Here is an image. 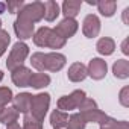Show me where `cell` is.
I'll return each mask as SVG.
<instances>
[{
	"instance_id": "cell-30",
	"label": "cell",
	"mask_w": 129,
	"mask_h": 129,
	"mask_svg": "<svg viewBox=\"0 0 129 129\" xmlns=\"http://www.w3.org/2000/svg\"><path fill=\"white\" fill-rule=\"evenodd\" d=\"M93 108H97V103H96L93 99H90V97H85L84 102L79 105L81 112H84V111H90V109H93Z\"/></svg>"
},
{
	"instance_id": "cell-28",
	"label": "cell",
	"mask_w": 129,
	"mask_h": 129,
	"mask_svg": "<svg viewBox=\"0 0 129 129\" xmlns=\"http://www.w3.org/2000/svg\"><path fill=\"white\" fill-rule=\"evenodd\" d=\"M24 6V2L23 0H9V2H6V8L11 14H18Z\"/></svg>"
},
{
	"instance_id": "cell-4",
	"label": "cell",
	"mask_w": 129,
	"mask_h": 129,
	"mask_svg": "<svg viewBox=\"0 0 129 129\" xmlns=\"http://www.w3.org/2000/svg\"><path fill=\"white\" fill-rule=\"evenodd\" d=\"M85 97H87V96H85V91H82V90H76V91H73L70 96H62V97H59V100H58V109H59V111L62 109V112H64V111L76 109V108H79V105L84 102Z\"/></svg>"
},
{
	"instance_id": "cell-27",
	"label": "cell",
	"mask_w": 129,
	"mask_h": 129,
	"mask_svg": "<svg viewBox=\"0 0 129 129\" xmlns=\"http://www.w3.org/2000/svg\"><path fill=\"white\" fill-rule=\"evenodd\" d=\"M12 91L8 87H0V111L12 100Z\"/></svg>"
},
{
	"instance_id": "cell-31",
	"label": "cell",
	"mask_w": 129,
	"mask_h": 129,
	"mask_svg": "<svg viewBox=\"0 0 129 129\" xmlns=\"http://www.w3.org/2000/svg\"><path fill=\"white\" fill-rule=\"evenodd\" d=\"M120 103L123 106H129V87H124L120 91Z\"/></svg>"
},
{
	"instance_id": "cell-26",
	"label": "cell",
	"mask_w": 129,
	"mask_h": 129,
	"mask_svg": "<svg viewBox=\"0 0 129 129\" xmlns=\"http://www.w3.org/2000/svg\"><path fill=\"white\" fill-rule=\"evenodd\" d=\"M100 129H129V124H127V121H120V120L109 117L108 121L100 126Z\"/></svg>"
},
{
	"instance_id": "cell-1",
	"label": "cell",
	"mask_w": 129,
	"mask_h": 129,
	"mask_svg": "<svg viewBox=\"0 0 129 129\" xmlns=\"http://www.w3.org/2000/svg\"><path fill=\"white\" fill-rule=\"evenodd\" d=\"M30 64H32V67L37 69L40 73L59 72L64 66H66V56L62 53H58V52H52V53L37 52V53L32 55Z\"/></svg>"
},
{
	"instance_id": "cell-13",
	"label": "cell",
	"mask_w": 129,
	"mask_h": 129,
	"mask_svg": "<svg viewBox=\"0 0 129 129\" xmlns=\"http://www.w3.org/2000/svg\"><path fill=\"white\" fill-rule=\"evenodd\" d=\"M67 76H69V79L72 82H81L88 76L87 75V67L82 62H75V64L70 66V69L67 72Z\"/></svg>"
},
{
	"instance_id": "cell-5",
	"label": "cell",
	"mask_w": 129,
	"mask_h": 129,
	"mask_svg": "<svg viewBox=\"0 0 129 129\" xmlns=\"http://www.w3.org/2000/svg\"><path fill=\"white\" fill-rule=\"evenodd\" d=\"M14 30L18 40H29L34 37V23L29 18H26L23 14L18 12V17L14 23Z\"/></svg>"
},
{
	"instance_id": "cell-7",
	"label": "cell",
	"mask_w": 129,
	"mask_h": 129,
	"mask_svg": "<svg viewBox=\"0 0 129 129\" xmlns=\"http://www.w3.org/2000/svg\"><path fill=\"white\" fill-rule=\"evenodd\" d=\"M78 21L75 20V18H64L53 30L61 37V38H64V40H67V38H70V37H73L76 32H78Z\"/></svg>"
},
{
	"instance_id": "cell-21",
	"label": "cell",
	"mask_w": 129,
	"mask_h": 129,
	"mask_svg": "<svg viewBox=\"0 0 129 129\" xmlns=\"http://www.w3.org/2000/svg\"><path fill=\"white\" fill-rule=\"evenodd\" d=\"M69 121V115L66 112H62L59 109H55L52 114H50V124L53 126V129H61L67 124Z\"/></svg>"
},
{
	"instance_id": "cell-35",
	"label": "cell",
	"mask_w": 129,
	"mask_h": 129,
	"mask_svg": "<svg viewBox=\"0 0 129 129\" xmlns=\"http://www.w3.org/2000/svg\"><path fill=\"white\" fill-rule=\"evenodd\" d=\"M5 9H6V3L0 2V14H2V12H5Z\"/></svg>"
},
{
	"instance_id": "cell-38",
	"label": "cell",
	"mask_w": 129,
	"mask_h": 129,
	"mask_svg": "<svg viewBox=\"0 0 129 129\" xmlns=\"http://www.w3.org/2000/svg\"><path fill=\"white\" fill-rule=\"evenodd\" d=\"M0 29H2V20H0Z\"/></svg>"
},
{
	"instance_id": "cell-37",
	"label": "cell",
	"mask_w": 129,
	"mask_h": 129,
	"mask_svg": "<svg viewBox=\"0 0 129 129\" xmlns=\"http://www.w3.org/2000/svg\"><path fill=\"white\" fill-rule=\"evenodd\" d=\"M2 79H3V72L0 70V81H2Z\"/></svg>"
},
{
	"instance_id": "cell-6",
	"label": "cell",
	"mask_w": 129,
	"mask_h": 129,
	"mask_svg": "<svg viewBox=\"0 0 129 129\" xmlns=\"http://www.w3.org/2000/svg\"><path fill=\"white\" fill-rule=\"evenodd\" d=\"M20 14H23L26 18H29L32 23H37L40 20L44 18V3L43 2H32L23 6V9L20 11Z\"/></svg>"
},
{
	"instance_id": "cell-29",
	"label": "cell",
	"mask_w": 129,
	"mask_h": 129,
	"mask_svg": "<svg viewBox=\"0 0 129 129\" xmlns=\"http://www.w3.org/2000/svg\"><path fill=\"white\" fill-rule=\"evenodd\" d=\"M9 41H11L9 34H8L6 30H3V29H0V56H2V55L6 52Z\"/></svg>"
},
{
	"instance_id": "cell-10",
	"label": "cell",
	"mask_w": 129,
	"mask_h": 129,
	"mask_svg": "<svg viewBox=\"0 0 129 129\" xmlns=\"http://www.w3.org/2000/svg\"><path fill=\"white\" fill-rule=\"evenodd\" d=\"M30 76H32V72H30L27 67H24V66H21V67H17L15 70H12V75H11V78H12V82H14L17 87H21V88H26V87H29Z\"/></svg>"
},
{
	"instance_id": "cell-36",
	"label": "cell",
	"mask_w": 129,
	"mask_h": 129,
	"mask_svg": "<svg viewBox=\"0 0 129 129\" xmlns=\"http://www.w3.org/2000/svg\"><path fill=\"white\" fill-rule=\"evenodd\" d=\"M87 3H88V5H96L97 2H94V0H88V2H87Z\"/></svg>"
},
{
	"instance_id": "cell-12",
	"label": "cell",
	"mask_w": 129,
	"mask_h": 129,
	"mask_svg": "<svg viewBox=\"0 0 129 129\" xmlns=\"http://www.w3.org/2000/svg\"><path fill=\"white\" fill-rule=\"evenodd\" d=\"M79 114L84 117L85 123L91 121V123H99L100 126L105 124V123L108 121V118H109V117H108L105 112H102L99 108H93V109H90V111H84V112H79Z\"/></svg>"
},
{
	"instance_id": "cell-3",
	"label": "cell",
	"mask_w": 129,
	"mask_h": 129,
	"mask_svg": "<svg viewBox=\"0 0 129 129\" xmlns=\"http://www.w3.org/2000/svg\"><path fill=\"white\" fill-rule=\"evenodd\" d=\"M49 105H50V94L47 93H40L37 96L32 97V103H30V115L40 121L44 120L46 114H47V109H49Z\"/></svg>"
},
{
	"instance_id": "cell-25",
	"label": "cell",
	"mask_w": 129,
	"mask_h": 129,
	"mask_svg": "<svg viewBox=\"0 0 129 129\" xmlns=\"http://www.w3.org/2000/svg\"><path fill=\"white\" fill-rule=\"evenodd\" d=\"M64 46H66V40L61 38V37L52 29V34H50V38H49L47 47H50V49H62Z\"/></svg>"
},
{
	"instance_id": "cell-39",
	"label": "cell",
	"mask_w": 129,
	"mask_h": 129,
	"mask_svg": "<svg viewBox=\"0 0 129 129\" xmlns=\"http://www.w3.org/2000/svg\"><path fill=\"white\" fill-rule=\"evenodd\" d=\"M61 129H64V127H61Z\"/></svg>"
},
{
	"instance_id": "cell-23",
	"label": "cell",
	"mask_w": 129,
	"mask_h": 129,
	"mask_svg": "<svg viewBox=\"0 0 129 129\" xmlns=\"http://www.w3.org/2000/svg\"><path fill=\"white\" fill-rule=\"evenodd\" d=\"M85 120L84 117L76 112V114H72L69 117V121H67V129H85Z\"/></svg>"
},
{
	"instance_id": "cell-19",
	"label": "cell",
	"mask_w": 129,
	"mask_h": 129,
	"mask_svg": "<svg viewBox=\"0 0 129 129\" xmlns=\"http://www.w3.org/2000/svg\"><path fill=\"white\" fill-rule=\"evenodd\" d=\"M50 84V76L47 73H34L30 76V82H29V87L35 88V90H40V88H44Z\"/></svg>"
},
{
	"instance_id": "cell-8",
	"label": "cell",
	"mask_w": 129,
	"mask_h": 129,
	"mask_svg": "<svg viewBox=\"0 0 129 129\" xmlns=\"http://www.w3.org/2000/svg\"><path fill=\"white\" fill-rule=\"evenodd\" d=\"M87 75L91 76L94 81H100L106 75V62L100 58H93L87 67Z\"/></svg>"
},
{
	"instance_id": "cell-9",
	"label": "cell",
	"mask_w": 129,
	"mask_h": 129,
	"mask_svg": "<svg viewBox=\"0 0 129 129\" xmlns=\"http://www.w3.org/2000/svg\"><path fill=\"white\" fill-rule=\"evenodd\" d=\"M82 32L87 38H94L99 35L100 32V21L97 18V15L94 14H88L84 18V24H82Z\"/></svg>"
},
{
	"instance_id": "cell-32",
	"label": "cell",
	"mask_w": 129,
	"mask_h": 129,
	"mask_svg": "<svg viewBox=\"0 0 129 129\" xmlns=\"http://www.w3.org/2000/svg\"><path fill=\"white\" fill-rule=\"evenodd\" d=\"M121 52L124 53V55H127L129 53V49H127V38L123 41V44H121Z\"/></svg>"
},
{
	"instance_id": "cell-24",
	"label": "cell",
	"mask_w": 129,
	"mask_h": 129,
	"mask_svg": "<svg viewBox=\"0 0 129 129\" xmlns=\"http://www.w3.org/2000/svg\"><path fill=\"white\" fill-rule=\"evenodd\" d=\"M21 129H43V123L37 118H34L30 114H24L23 118V127Z\"/></svg>"
},
{
	"instance_id": "cell-11",
	"label": "cell",
	"mask_w": 129,
	"mask_h": 129,
	"mask_svg": "<svg viewBox=\"0 0 129 129\" xmlns=\"http://www.w3.org/2000/svg\"><path fill=\"white\" fill-rule=\"evenodd\" d=\"M32 94L29 93H20L17 94L15 97H12V102H14V108L21 112V114H29V109H30V103H32Z\"/></svg>"
},
{
	"instance_id": "cell-15",
	"label": "cell",
	"mask_w": 129,
	"mask_h": 129,
	"mask_svg": "<svg viewBox=\"0 0 129 129\" xmlns=\"http://www.w3.org/2000/svg\"><path fill=\"white\" fill-rule=\"evenodd\" d=\"M96 49H97V52H99L100 55L109 56V55H112V53H114V50H115V43H114V40H112V38L103 37V38H100V40L97 41Z\"/></svg>"
},
{
	"instance_id": "cell-18",
	"label": "cell",
	"mask_w": 129,
	"mask_h": 129,
	"mask_svg": "<svg viewBox=\"0 0 129 129\" xmlns=\"http://www.w3.org/2000/svg\"><path fill=\"white\" fill-rule=\"evenodd\" d=\"M20 112L14 108V106H5L2 111H0V123L3 124H9L18 120Z\"/></svg>"
},
{
	"instance_id": "cell-33",
	"label": "cell",
	"mask_w": 129,
	"mask_h": 129,
	"mask_svg": "<svg viewBox=\"0 0 129 129\" xmlns=\"http://www.w3.org/2000/svg\"><path fill=\"white\" fill-rule=\"evenodd\" d=\"M8 126V129H21L20 127V124L17 123V121H14V123H9V124H6Z\"/></svg>"
},
{
	"instance_id": "cell-16",
	"label": "cell",
	"mask_w": 129,
	"mask_h": 129,
	"mask_svg": "<svg viewBox=\"0 0 129 129\" xmlns=\"http://www.w3.org/2000/svg\"><path fill=\"white\" fill-rule=\"evenodd\" d=\"M112 73L118 79H126L129 78V61L126 59H117L112 66Z\"/></svg>"
},
{
	"instance_id": "cell-34",
	"label": "cell",
	"mask_w": 129,
	"mask_h": 129,
	"mask_svg": "<svg viewBox=\"0 0 129 129\" xmlns=\"http://www.w3.org/2000/svg\"><path fill=\"white\" fill-rule=\"evenodd\" d=\"M127 14H129V8H126L124 12H123V21H124L126 24H129V23H127Z\"/></svg>"
},
{
	"instance_id": "cell-22",
	"label": "cell",
	"mask_w": 129,
	"mask_h": 129,
	"mask_svg": "<svg viewBox=\"0 0 129 129\" xmlns=\"http://www.w3.org/2000/svg\"><path fill=\"white\" fill-rule=\"evenodd\" d=\"M59 15V5L55 0H47L44 3V18L47 21H53L56 20Z\"/></svg>"
},
{
	"instance_id": "cell-2",
	"label": "cell",
	"mask_w": 129,
	"mask_h": 129,
	"mask_svg": "<svg viewBox=\"0 0 129 129\" xmlns=\"http://www.w3.org/2000/svg\"><path fill=\"white\" fill-rule=\"evenodd\" d=\"M27 55H29L27 44H24L23 41L15 43L14 47H12V50H11V53H9V56H8V59H6V67H8V70L12 72L17 67H21L23 62L27 58Z\"/></svg>"
},
{
	"instance_id": "cell-20",
	"label": "cell",
	"mask_w": 129,
	"mask_h": 129,
	"mask_svg": "<svg viewBox=\"0 0 129 129\" xmlns=\"http://www.w3.org/2000/svg\"><path fill=\"white\" fill-rule=\"evenodd\" d=\"M96 5H97L99 12L103 17H112L117 9V2H114V0H100Z\"/></svg>"
},
{
	"instance_id": "cell-17",
	"label": "cell",
	"mask_w": 129,
	"mask_h": 129,
	"mask_svg": "<svg viewBox=\"0 0 129 129\" xmlns=\"http://www.w3.org/2000/svg\"><path fill=\"white\" fill-rule=\"evenodd\" d=\"M50 34H52V29H50V27H47V26L40 27V29L34 34V43H35L38 47H47Z\"/></svg>"
},
{
	"instance_id": "cell-14",
	"label": "cell",
	"mask_w": 129,
	"mask_h": 129,
	"mask_svg": "<svg viewBox=\"0 0 129 129\" xmlns=\"http://www.w3.org/2000/svg\"><path fill=\"white\" fill-rule=\"evenodd\" d=\"M81 6H82L81 0H66L62 3V14L66 15V18H75L79 14Z\"/></svg>"
}]
</instances>
